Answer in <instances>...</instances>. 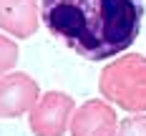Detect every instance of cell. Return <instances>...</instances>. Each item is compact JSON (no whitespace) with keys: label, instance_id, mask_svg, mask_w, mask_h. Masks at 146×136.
<instances>
[{"label":"cell","instance_id":"8992f818","mask_svg":"<svg viewBox=\"0 0 146 136\" xmlns=\"http://www.w3.org/2000/svg\"><path fill=\"white\" fill-rule=\"evenodd\" d=\"M40 25L38 0H0V30L13 38H30Z\"/></svg>","mask_w":146,"mask_h":136},{"label":"cell","instance_id":"3957f363","mask_svg":"<svg viewBox=\"0 0 146 136\" xmlns=\"http://www.w3.org/2000/svg\"><path fill=\"white\" fill-rule=\"evenodd\" d=\"M76 111V101L71 93L48 91L40 93L38 103L28 113V129L33 136H63L71 126V116Z\"/></svg>","mask_w":146,"mask_h":136},{"label":"cell","instance_id":"52a82bcc","mask_svg":"<svg viewBox=\"0 0 146 136\" xmlns=\"http://www.w3.org/2000/svg\"><path fill=\"white\" fill-rule=\"evenodd\" d=\"M18 56H20V48L10 35L0 33V76L10 73L18 63Z\"/></svg>","mask_w":146,"mask_h":136},{"label":"cell","instance_id":"7a4b0ae2","mask_svg":"<svg viewBox=\"0 0 146 136\" xmlns=\"http://www.w3.org/2000/svg\"><path fill=\"white\" fill-rule=\"evenodd\" d=\"M98 91L106 101L129 113L146 111V56L121 53L98 76Z\"/></svg>","mask_w":146,"mask_h":136},{"label":"cell","instance_id":"277c9868","mask_svg":"<svg viewBox=\"0 0 146 136\" xmlns=\"http://www.w3.org/2000/svg\"><path fill=\"white\" fill-rule=\"evenodd\" d=\"M40 98V86L23 71L0 76V119H20Z\"/></svg>","mask_w":146,"mask_h":136},{"label":"cell","instance_id":"5b68a950","mask_svg":"<svg viewBox=\"0 0 146 136\" xmlns=\"http://www.w3.org/2000/svg\"><path fill=\"white\" fill-rule=\"evenodd\" d=\"M116 108L106 98H88L71 116V136H116Z\"/></svg>","mask_w":146,"mask_h":136},{"label":"cell","instance_id":"6da1fadb","mask_svg":"<svg viewBox=\"0 0 146 136\" xmlns=\"http://www.w3.org/2000/svg\"><path fill=\"white\" fill-rule=\"evenodd\" d=\"M40 18L76 56L101 63L136 43L144 0H40Z\"/></svg>","mask_w":146,"mask_h":136},{"label":"cell","instance_id":"ba28073f","mask_svg":"<svg viewBox=\"0 0 146 136\" xmlns=\"http://www.w3.org/2000/svg\"><path fill=\"white\" fill-rule=\"evenodd\" d=\"M116 136H146V113H129L118 121Z\"/></svg>","mask_w":146,"mask_h":136}]
</instances>
